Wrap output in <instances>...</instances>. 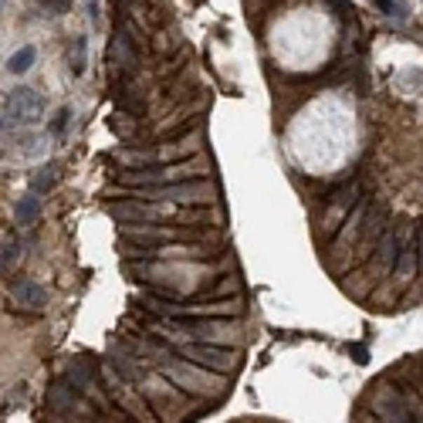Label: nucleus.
<instances>
[{
    "label": "nucleus",
    "instance_id": "9",
    "mask_svg": "<svg viewBox=\"0 0 423 423\" xmlns=\"http://www.w3.org/2000/svg\"><path fill=\"white\" fill-rule=\"evenodd\" d=\"M65 380L72 386H78L81 393H88V389H95V365H92V359H85V356H78V359H72L68 363V369H65Z\"/></svg>",
    "mask_w": 423,
    "mask_h": 423
},
{
    "label": "nucleus",
    "instance_id": "14",
    "mask_svg": "<svg viewBox=\"0 0 423 423\" xmlns=\"http://www.w3.org/2000/svg\"><path fill=\"white\" fill-rule=\"evenodd\" d=\"M55 180H58V173H55V163H48V166H41L38 173L31 176V190L44 196V193L55 190Z\"/></svg>",
    "mask_w": 423,
    "mask_h": 423
},
{
    "label": "nucleus",
    "instance_id": "13",
    "mask_svg": "<svg viewBox=\"0 0 423 423\" xmlns=\"http://www.w3.org/2000/svg\"><path fill=\"white\" fill-rule=\"evenodd\" d=\"M34 61H38V48H34V44H24V48H18V51L7 58V72H11V75H24V72H31Z\"/></svg>",
    "mask_w": 423,
    "mask_h": 423
},
{
    "label": "nucleus",
    "instance_id": "16",
    "mask_svg": "<svg viewBox=\"0 0 423 423\" xmlns=\"http://www.w3.org/2000/svg\"><path fill=\"white\" fill-rule=\"evenodd\" d=\"M380 14H386V18H393V20H406V7L400 4V0H369Z\"/></svg>",
    "mask_w": 423,
    "mask_h": 423
},
{
    "label": "nucleus",
    "instance_id": "11",
    "mask_svg": "<svg viewBox=\"0 0 423 423\" xmlns=\"http://www.w3.org/2000/svg\"><path fill=\"white\" fill-rule=\"evenodd\" d=\"M41 217V193H27V196H20L18 203H14V220H18L20 227H31L34 220Z\"/></svg>",
    "mask_w": 423,
    "mask_h": 423
},
{
    "label": "nucleus",
    "instance_id": "6",
    "mask_svg": "<svg viewBox=\"0 0 423 423\" xmlns=\"http://www.w3.org/2000/svg\"><path fill=\"white\" fill-rule=\"evenodd\" d=\"M81 396H85V393H81L78 386L61 380V383H55L48 389V410H51V413H61V417H72L78 406H81Z\"/></svg>",
    "mask_w": 423,
    "mask_h": 423
},
{
    "label": "nucleus",
    "instance_id": "18",
    "mask_svg": "<svg viewBox=\"0 0 423 423\" xmlns=\"http://www.w3.org/2000/svg\"><path fill=\"white\" fill-rule=\"evenodd\" d=\"M85 48H88V41L75 38V48H72V72H75V75L85 72Z\"/></svg>",
    "mask_w": 423,
    "mask_h": 423
},
{
    "label": "nucleus",
    "instance_id": "10",
    "mask_svg": "<svg viewBox=\"0 0 423 423\" xmlns=\"http://www.w3.org/2000/svg\"><path fill=\"white\" fill-rule=\"evenodd\" d=\"M417 271H420V248H417V241L410 237V241H403V244H400V257H396V268H393V274H396L400 281H410Z\"/></svg>",
    "mask_w": 423,
    "mask_h": 423
},
{
    "label": "nucleus",
    "instance_id": "12",
    "mask_svg": "<svg viewBox=\"0 0 423 423\" xmlns=\"http://www.w3.org/2000/svg\"><path fill=\"white\" fill-rule=\"evenodd\" d=\"M376 254H380L383 268L393 274V268H396V257H400V234H396V231H386L383 237H380V244H376Z\"/></svg>",
    "mask_w": 423,
    "mask_h": 423
},
{
    "label": "nucleus",
    "instance_id": "7",
    "mask_svg": "<svg viewBox=\"0 0 423 423\" xmlns=\"http://www.w3.org/2000/svg\"><path fill=\"white\" fill-rule=\"evenodd\" d=\"M11 298H14L20 308H34V311H41V308L48 305L51 295H48L44 285L31 281V278H14V281H11Z\"/></svg>",
    "mask_w": 423,
    "mask_h": 423
},
{
    "label": "nucleus",
    "instance_id": "1",
    "mask_svg": "<svg viewBox=\"0 0 423 423\" xmlns=\"http://www.w3.org/2000/svg\"><path fill=\"white\" fill-rule=\"evenodd\" d=\"M48 102L38 88H27V85H18L4 95V129H20V126H34L41 116H44Z\"/></svg>",
    "mask_w": 423,
    "mask_h": 423
},
{
    "label": "nucleus",
    "instance_id": "4",
    "mask_svg": "<svg viewBox=\"0 0 423 423\" xmlns=\"http://www.w3.org/2000/svg\"><path fill=\"white\" fill-rule=\"evenodd\" d=\"M163 372H166V380L176 386V389H187V393H210L217 380H213L207 365H196V363H176V359H166L163 363Z\"/></svg>",
    "mask_w": 423,
    "mask_h": 423
},
{
    "label": "nucleus",
    "instance_id": "19",
    "mask_svg": "<svg viewBox=\"0 0 423 423\" xmlns=\"http://www.w3.org/2000/svg\"><path fill=\"white\" fill-rule=\"evenodd\" d=\"M417 248H420V271H423V227H420V234H417Z\"/></svg>",
    "mask_w": 423,
    "mask_h": 423
},
{
    "label": "nucleus",
    "instance_id": "8",
    "mask_svg": "<svg viewBox=\"0 0 423 423\" xmlns=\"http://www.w3.org/2000/svg\"><path fill=\"white\" fill-rule=\"evenodd\" d=\"M383 234H386V213H383V207L365 210V217L359 220V241H356V250L376 248Z\"/></svg>",
    "mask_w": 423,
    "mask_h": 423
},
{
    "label": "nucleus",
    "instance_id": "15",
    "mask_svg": "<svg viewBox=\"0 0 423 423\" xmlns=\"http://www.w3.org/2000/svg\"><path fill=\"white\" fill-rule=\"evenodd\" d=\"M4 274H7V271L14 268V264H18V254H20V241H18V234L14 231H7L4 234Z\"/></svg>",
    "mask_w": 423,
    "mask_h": 423
},
{
    "label": "nucleus",
    "instance_id": "2",
    "mask_svg": "<svg viewBox=\"0 0 423 423\" xmlns=\"http://www.w3.org/2000/svg\"><path fill=\"white\" fill-rule=\"evenodd\" d=\"M163 328L180 332V335H190V339H200V342H224V339L237 335V328L227 325L220 315L217 318H210V315H173V318L163 322Z\"/></svg>",
    "mask_w": 423,
    "mask_h": 423
},
{
    "label": "nucleus",
    "instance_id": "5",
    "mask_svg": "<svg viewBox=\"0 0 423 423\" xmlns=\"http://www.w3.org/2000/svg\"><path fill=\"white\" fill-rule=\"evenodd\" d=\"M180 356L196 365H207L213 372H234V369H237V352L217 346V342H200V339H196V342L180 349Z\"/></svg>",
    "mask_w": 423,
    "mask_h": 423
},
{
    "label": "nucleus",
    "instance_id": "17",
    "mask_svg": "<svg viewBox=\"0 0 423 423\" xmlns=\"http://www.w3.org/2000/svg\"><path fill=\"white\" fill-rule=\"evenodd\" d=\"M68 126H72V105H61L58 112H55V119H51V135H55V139H65Z\"/></svg>",
    "mask_w": 423,
    "mask_h": 423
},
{
    "label": "nucleus",
    "instance_id": "3",
    "mask_svg": "<svg viewBox=\"0 0 423 423\" xmlns=\"http://www.w3.org/2000/svg\"><path fill=\"white\" fill-rule=\"evenodd\" d=\"M135 196H149V200H163V203H210L213 187L210 183H149V187H135Z\"/></svg>",
    "mask_w": 423,
    "mask_h": 423
}]
</instances>
